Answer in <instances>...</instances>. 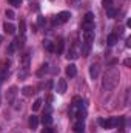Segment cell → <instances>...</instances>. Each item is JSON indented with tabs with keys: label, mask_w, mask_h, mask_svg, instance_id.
Here are the masks:
<instances>
[{
	"label": "cell",
	"mask_w": 131,
	"mask_h": 133,
	"mask_svg": "<svg viewBox=\"0 0 131 133\" xmlns=\"http://www.w3.org/2000/svg\"><path fill=\"white\" fill-rule=\"evenodd\" d=\"M119 81H120V73H119V70H117V68H110V70L105 73V76H103L102 87H103V90L111 91V90H114V88L117 87Z\"/></svg>",
	"instance_id": "6da1fadb"
},
{
	"label": "cell",
	"mask_w": 131,
	"mask_h": 133,
	"mask_svg": "<svg viewBox=\"0 0 131 133\" xmlns=\"http://www.w3.org/2000/svg\"><path fill=\"white\" fill-rule=\"evenodd\" d=\"M99 124L103 129H116L119 125V118H110V119H99Z\"/></svg>",
	"instance_id": "7a4b0ae2"
},
{
	"label": "cell",
	"mask_w": 131,
	"mask_h": 133,
	"mask_svg": "<svg viewBox=\"0 0 131 133\" xmlns=\"http://www.w3.org/2000/svg\"><path fill=\"white\" fill-rule=\"evenodd\" d=\"M69 17H71V12H69V11H62V12H59V14L54 17V23H56V25L66 23V22L69 20Z\"/></svg>",
	"instance_id": "3957f363"
},
{
	"label": "cell",
	"mask_w": 131,
	"mask_h": 133,
	"mask_svg": "<svg viewBox=\"0 0 131 133\" xmlns=\"http://www.w3.org/2000/svg\"><path fill=\"white\" fill-rule=\"evenodd\" d=\"M16 96H17V87L12 85V87H9V90L5 93V99H6L8 104H12L14 99H16Z\"/></svg>",
	"instance_id": "277c9868"
},
{
	"label": "cell",
	"mask_w": 131,
	"mask_h": 133,
	"mask_svg": "<svg viewBox=\"0 0 131 133\" xmlns=\"http://www.w3.org/2000/svg\"><path fill=\"white\" fill-rule=\"evenodd\" d=\"M79 53H80V51H79V45H77V43H74V45L68 50L66 57H68V59H71V61H74V59H77V57H79Z\"/></svg>",
	"instance_id": "5b68a950"
},
{
	"label": "cell",
	"mask_w": 131,
	"mask_h": 133,
	"mask_svg": "<svg viewBox=\"0 0 131 133\" xmlns=\"http://www.w3.org/2000/svg\"><path fill=\"white\" fill-rule=\"evenodd\" d=\"M56 90H57V93H59V95H63V93H65V91H66V81H65V79H59V81H57Z\"/></svg>",
	"instance_id": "8992f818"
},
{
	"label": "cell",
	"mask_w": 131,
	"mask_h": 133,
	"mask_svg": "<svg viewBox=\"0 0 131 133\" xmlns=\"http://www.w3.org/2000/svg\"><path fill=\"white\" fill-rule=\"evenodd\" d=\"M99 71H100V65L99 64H91V66H90V76H91V79H97Z\"/></svg>",
	"instance_id": "52a82bcc"
},
{
	"label": "cell",
	"mask_w": 131,
	"mask_h": 133,
	"mask_svg": "<svg viewBox=\"0 0 131 133\" xmlns=\"http://www.w3.org/2000/svg\"><path fill=\"white\" fill-rule=\"evenodd\" d=\"M93 40H94V30L83 31V42H86V43H93Z\"/></svg>",
	"instance_id": "ba28073f"
},
{
	"label": "cell",
	"mask_w": 131,
	"mask_h": 133,
	"mask_svg": "<svg viewBox=\"0 0 131 133\" xmlns=\"http://www.w3.org/2000/svg\"><path fill=\"white\" fill-rule=\"evenodd\" d=\"M91 23H94V14L93 12H86L85 17H83L82 25H91Z\"/></svg>",
	"instance_id": "9c48e42d"
},
{
	"label": "cell",
	"mask_w": 131,
	"mask_h": 133,
	"mask_svg": "<svg viewBox=\"0 0 131 133\" xmlns=\"http://www.w3.org/2000/svg\"><path fill=\"white\" fill-rule=\"evenodd\" d=\"M77 74V68L74 64H69V65L66 66V76H69V77H74Z\"/></svg>",
	"instance_id": "30bf717a"
},
{
	"label": "cell",
	"mask_w": 131,
	"mask_h": 133,
	"mask_svg": "<svg viewBox=\"0 0 131 133\" xmlns=\"http://www.w3.org/2000/svg\"><path fill=\"white\" fill-rule=\"evenodd\" d=\"M90 51H91V43L82 42V48H80V53H82L83 56H90Z\"/></svg>",
	"instance_id": "8fae6325"
},
{
	"label": "cell",
	"mask_w": 131,
	"mask_h": 133,
	"mask_svg": "<svg viewBox=\"0 0 131 133\" xmlns=\"http://www.w3.org/2000/svg\"><path fill=\"white\" fill-rule=\"evenodd\" d=\"M3 30H5V33L6 34H16V26H14L12 23L5 22V23H3Z\"/></svg>",
	"instance_id": "7c38bea8"
},
{
	"label": "cell",
	"mask_w": 131,
	"mask_h": 133,
	"mask_svg": "<svg viewBox=\"0 0 131 133\" xmlns=\"http://www.w3.org/2000/svg\"><path fill=\"white\" fill-rule=\"evenodd\" d=\"M72 129H74V132H76V133H83V129H85V124H83V121H76Z\"/></svg>",
	"instance_id": "4fadbf2b"
},
{
	"label": "cell",
	"mask_w": 131,
	"mask_h": 133,
	"mask_svg": "<svg viewBox=\"0 0 131 133\" xmlns=\"http://www.w3.org/2000/svg\"><path fill=\"white\" fill-rule=\"evenodd\" d=\"M42 124L46 127V125H51L53 124V116L49 115V113H45L43 116H42Z\"/></svg>",
	"instance_id": "5bb4252c"
},
{
	"label": "cell",
	"mask_w": 131,
	"mask_h": 133,
	"mask_svg": "<svg viewBox=\"0 0 131 133\" xmlns=\"http://www.w3.org/2000/svg\"><path fill=\"white\" fill-rule=\"evenodd\" d=\"M30 127H31V130H35L37 127H39V118L33 115V116H30Z\"/></svg>",
	"instance_id": "9a60e30c"
},
{
	"label": "cell",
	"mask_w": 131,
	"mask_h": 133,
	"mask_svg": "<svg viewBox=\"0 0 131 133\" xmlns=\"http://www.w3.org/2000/svg\"><path fill=\"white\" fill-rule=\"evenodd\" d=\"M71 107H74V108H83V99L79 98V96H76L72 99V105Z\"/></svg>",
	"instance_id": "2e32d148"
},
{
	"label": "cell",
	"mask_w": 131,
	"mask_h": 133,
	"mask_svg": "<svg viewBox=\"0 0 131 133\" xmlns=\"http://www.w3.org/2000/svg\"><path fill=\"white\" fill-rule=\"evenodd\" d=\"M117 40H119V37H117V34H116V33H111L110 36H108V45H110V46L116 45V43H117Z\"/></svg>",
	"instance_id": "e0dca14e"
},
{
	"label": "cell",
	"mask_w": 131,
	"mask_h": 133,
	"mask_svg": "<svg viewBox=\"0 0 131 133\" xmlns=\"http://www.w3.org/2000/svg\"><path fill=\"white\" fill-rule=\"evenodd\" d=\"M30 57H31V56H30V53H25V54H23V57H22V66H23V68H26V70H28V66H30Z\"/></svg>",
	"instance_id": "ac0fdd59"
},
{
	"label": "cell",
	"mask_w": 131,
	"mask_h": 133,
	"mask_svg": "<svg viewBox=\"0 0 131 133\" xmlns=\"http://www.w3.org/2000/svg\"><path fill=\"white\" fill-rule=\"evenodd\" d=\"M43 46H45L49 53H53V51H54V43H53L51 40H48V39H46V40H43Z\"/></svg>",
	"instance_id": "d6986e66"
},
{
	"label": "cell",
	"mask_w": 131,
	"mask_h": 133,
	"mask_svg": "<svg viewBox=\"0 0 131 133\" xmlns=\"http://www.w3.org/2000/svg\"><path fill=\"white\" fill-rule=\"evenodd\" d=\"M106 16H108L110 19H114V17L117 16V9H114L113 6H111V8H106Z\"/></svg>",
	"instance_id": "ffe728a7"
},
{
	"label": "cell",
	"mask_w": 131,
	"mask_h": 133,
	"mask_svg": "<svg viewBox=\"0 0 131 133\" xmlns=\"http://www.w3.org/2000/svg\"><path fill=\"white\" fill-rule=\"evenodd\" d=\"M19 28H20V36H22V37H25V33H26V22H25V20H20Z\"/></svg>",
	"instance_id": "44dd1931"
},
{
	"label": "cell",
	"mask_w": 131,
	"mask_h": 133,
	"mask_svg": "<svg viewBox=\"0 0 131 133\" xmlns=\"http://www.w3.org/2000/svg\"><path fill=\"white\" fill-rule=\"evenodd\" d=\"M22 93H23L25 96H31L34 93V88L33 87H23V88H22Z\"/></svg>",
	"instance_id": "7402d4cb"
},
{
	"label": "cell",
	"mask_w": 131,
	"mask_h": 133,
	"mask_svg": "<svg viewBox=\"0 0 131 133\" xmlns=\"http://www.w3.org/2000/svg\"><path fill=\"white\" fill-rule=\"evenodd\" d=\"M63 48H65V42L60 39V40L57 42V54H62V53H63Z\"/></svg>",
	"instance_id": "603a6c76"
},
{
	"label": "cell",
	"mask_w": 131,
	"mask_h": 133,
	"mask_svg": "<svg viewBox=\"0 0 131 133\" xmlns=\"http://www.w3.org/2000/svg\"><path fill=\"white\" fill-rule=\"evenodd\" d=\"M40 107H42V99H35L33 104V111H39Z\"/></svg>",
	"instance_id": "cb8c5ba5"
},
{
	"label": "cell",
	"mask_w": 131,
	"mask_h": 133,
	"mask_svg": "<svg viewBox=\"0 0 131 133\" xmlns=\"http://www.w3.org/2000/svg\"><path fill=\"white\" fill-rule=\"evenodd\" d=\"M46 71H48V64H43L42 68L37 71V76H42V74H43V73H46Z\"/></svg>",
	"instance_id": "d4e9b609"
},
{
	"label": "cell",
	"mask_w": 131,
	"mask_h": 133,
	"mask_svg": "<svg viewBox=\"0 0 131 133\" xmlns=\"http://www.w3.org/2000/svg\"><path fill=\"white\" fill-rule=\"evenodd\" d=\"M5 14H6V17H8L9 20L16 19V14H14V11H12V9H6V12H5Z\"/></svg>",
	"instance_id": "484cf974"
},
{
	"label": "cell",
	"mask_w": 131,
	"mask_h": 133,
	"mask_svg": "<svg viewBox=\"0 0 131 133\" xmlns=\"http://www.w3.org/2000/svg\"><path fill=\"white\" fill-rule=\"evenodd\" d=\"M26 76H28V70H26V68H23L22 71H19V79H22V81H23Z\"/></svg>",
	"instance_id": "4316f807"
},
{
	"label": "cell",
	"mask_w": 131,
	"mask_h": 133,
	"mask_svg": "<svg viewBox=\"0 0 131 133\" xmlns=\"http://www.w3.org/2000/svg\"><path fill=\"white\" fill-rule=\"evenodd\" d=\"M14 51H16V45H14V42H11L8 46V54H14Z\"/></svg>",
	"instance_id": "83f0119b"
},
{
	"label": "cell",
	"mask_w": 131,
	"mask_h": 133,
	"mask_svg": "<svg viewBox=\"0 0 131 133\" xmlns=\"http://www.w3.org/2000/svg\"><path fill=\"white\" fill-rule=\"evenodd\" d=\"M102 5H103L105 9H106V8H111V6H113V0H103Z\"/></svg>",
	"instance_id": "f1b7e54d"
},
{
	"label": "cell",
	"mask_w": 131,
	"mask_h": 133,
	"mask_svg": "<svg viewBox=\"0 0 131 133\" xmlns=\"http://www.w3.org/2000/svg\"><path fill=\"white\" fill-rule=\"evenodd\" d=\"M9 2H11V5H12V6H16V8L22 5V0H9Z\"/></svg>",
	"instance_id": "f546056e"
},
{
	"label": "cell",
	"mask_w": 131,
	"mask_h": 133,
	"mask_svg": "<svg viewBox=\"0 0 131 133\" xmlns=\"http://www.w3.org/2000/svg\"><path fill=\"white\" fill-rule=\"evenodd\" d=\"M42 133H54V129H51L49 125H46V127L42 130Z\"/></svg>",
	"instance_id": "4dcf8cb0"
},
{
	"label": "cell",
	"mask_w": 131,
	"mask_h": 133,
	"mask_svg": "<svg viewBox=\"0 0 131 133\" xmlns=\"http://www.w3.org/2000/svg\"><path fill=\"white\" fill-rule=\"evenodd\" d=\"M45 22H46V20H45L43 17H39V20H37V23H39L40 26H43V25H45Z\"/></svg>",
	"instance_id": "1f68e13d"
},
{
	"label": "cell",
	"mask_w": 131,
	"mask_h": 133,
	"mask_svg": "<svg viewBox=\"0 0 131 133\" xmlns=\"http://www.w3.org/2000/svg\"><path fill=\"white\" fill-rule=\"evenodd\" d=\"M68 2H71V3H74L76 6H79V3H80V0H68Z\"/></svg>",
	"instance_id": "d6a6232c"
},
{
	"label": "cell",
	"mask_w": 131,
	"mask_h": 133,
	"mask_svg": "<svg viewBox=\"0 0 131 133\" xmlns=\"http://www.w3.org/2000/svg\"><path fill=\"white\" fill-rule=\"evenodd\" d=\"M123 64H125L127 66H130L131 65V61H130V59H125V61H123Z\"/></svg>",
	"instance_id": "836d02e7"
},
{
	"label": "cell",
	"mask_w": 131,
	"mask_h": 133,
	"mask_svg": "<svg viewBox=\"0 0 131 133\" xmlns=\"http://www.w3.org/2000/svg\"><path fill=\"white\" fill-rule=\"evenodd\" d=\"M2 42H3V37H2V36H0V45H2Z\"/></svg>",
	"instance_id": "e575fe53"
}]
</instances>
